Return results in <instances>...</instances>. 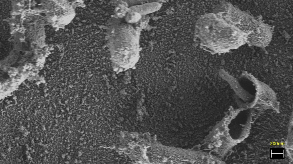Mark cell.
Returning a JSON list of instances; mask_svg holds the SVG:
<instances>
[{
    "label": "cell",
    "mask_w": 293,
    "mask_h": 164,
    "mask_svg": "<svg viewBox=\"0 0 293 164\" xmlns=\"http://www.w3.org/2000/svg\"><path fill=\"white\" fill-rule=\"evenodd\" d=\"M141 17V15L139 13L134 11H131L126 13L125 19L127 22L133 23L139 21Z\"/></svg>",
    "instance_id": "3"
},
{
    "label": "cell",
    "mask_w": 293,
    "mask_h": 164,
    "mask_svg": "<svg viewBox=\"0 0 293 164\" xmlns=\"http://www.w3.org/2000/svg\"><path fill=\"white\" fill-rule=\"evenodd\" d=\"M116 30L110 39L109 45L115 57L123 66L130 67L136 62L138 56L136 34L133 30L128 33L123 32L119 28Z\"/></svg>",
    "instance_id": "1"
},
{
    "label": "cell",
    "mask_w": 293,
    "mask_h": 164,
    "mask_svg": "<svg viewBox=\"0 0 293 164\" xmlns=\"http://www.w3.org/2000/svg\"><path fill=\"white\" fill-rule=\"evenodd\" d=\"M128 10V5L126 3L120 2L118 3L115 9V12L118 16L122 17L126 15Z\"/></svg>",
    "instance_id": "4"
},
{
    "label": "cell",
    "mask_w": 293,
    "mask_h": 164,
    "mask_svg": "<svg viewBox=\"0 0 293 164\" xmlns=\"http://www.w3.org/2000/svg\"><path fill=\"white\" fill-rule=\"evenodd\" d=\"M160 5L158 3H151L133 7L130 10L136 11L140 14H145L153 12L158 9Z\"/></svg>",
    "instance_id": "2"
}]
</instances>
